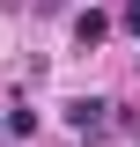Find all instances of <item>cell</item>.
<instances>
[{
  "mask_svg": "<svg viewBox=\"0 0 140 147\" xmlns=\"http://www.w3.org/2000/svg\"><path fill=\"white\" fill-rule=\"evenodd\" d=\"M67 125L81 132V140H103V132L118 125V103H103V96H81V103H67Z\"/></svg>",
  "mask_w": 140,
  "mask_h": 147,
  "instance_id": "obj_1",
  "label": "cell"
},
{
  "mask_svg": "<svg viewBox=\"0 0 140 147\" xmlns=\"http://www.w3.org/2000/svg\"><path fill=\"white\" fill-rule=\"evenodd\" d=\"M103 30H111V15H96V7H81V15H74V44H103Z\"/></svg>",
  "mask_w": 140,
  "mask_h": 147,
  "instance_id": "obj_2",
  "label": "cell"
},
{
  "mask_svg": "<svg viewBox=\"0 0 140 147\" xmlns=\"http://www.w3.org/2000/svg\"><path fill=\"white\" fill-rule=\"evenodd\" d=\"M125 30H133V37H140V0H125Z\"/></svg>",
  "mask_w": 140,
  "mask_h": 147,
  "instance_id": "obj_3",
  "label": "cell"
}]
</instances>
